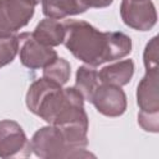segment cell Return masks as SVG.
Wrapping results in <instances>:
<instances>
[{
	"label": "cell",
	"mask_w": 159,
	"mask_h": 159,
	"mask_svg": "<svg viewBox=\"0 0 159 159\" xmlns=\"http://www.w3.org/2000/svg\"><path fill=\"white\" fill-rule=\"evenodd\" d=\"M63 45L84 65L97 67L128 56L132 40L119 31H99L83 20H65Z\"/></svg>",
	"instance_id": "obj_1"
},
{
	"label": "cell",
	"mask_w": 159,
	"mask_h": 159,
	"mask_svg": "<svg viewBox=\"0 0 159 159\" xmlns=\"http://www.w3.org/2000/svg\"><path fill=\"white\" fill-rule=\"evenodd\" d=\"M25 101L31 113L51 125H88L84 99L75 87L63 88L41 77L30 84Z\"/></svg>",
	"instance_id": "obj_2"
},
{
	"label": "cell",
	"mask_w": 159,
	"mask_h": 159,
	"mask_svg": "<svg viewBox=\"0 0 159 159\" xmlns=\"http://www.w3.org/2000/svg\"><path fill=\"white\" fill-rule=\"evenodd\" d=\"M30 143L32 153L42 159H76L94 157V154L86 149L72 148L66 142L61 130L51 124L37 129Z\"/></svg>",
	"instance_id": "obj_3"
},
{
	"label": "cell",
	"mask_w": 159,
	"mask_h": 159,
	"mask_svg": "<svg viewBox=\"0 0 159 159\" xmlns=\"http://www.w3.org/2000/svg\"><path fill=\"white\" fill-rule=\"evenodd\" d=\"M159 72L158 68L145 71L144 77L137 86L138 124L149 133L159 132Z\"/></svg>",
	"instance_id": "obj_4"
},
{
	"label": "cell",
	"mask_w": 159,
	"mask_h": 159,
	"mask_svg": "<svg viewBox=\"0 0 159 159\" xmlns=\"http://www.w3.org/2000/svg\"><path fill=\"white\" fill-rule=\"evenodd\" d=\"M34 0H0V36H10L25 27L35 14Z\"/></svg>",
	"instance_id": "obj_5"
},
{
	"label": "cell",
	"mask_w": 159,
	"mask_h": 159,
	"mask_svg": "<svg viewBox=\"0 0 159 159\" xmlns=\"http://www.w3.org/2000/svg\"><path fill=\"white\" fill-rule=\"evenodd\" d=\"M31 153V143L22 127L11 119L0 120V158H27Z\"/></svg>",
	"instance_id": "obj_6"
},
{
	"label": "cell",
	"mask_w": 159,
	"mask_h": 159,
	"mask_svg": "<svg viewBox=\"0 0 159 159\" xmlns=\"http://www.w3.org/2000/svg\"><path fill=\"white\" fill-rule=\"evenodd\" d=\"M119 11L123 22L137 31H149L158 20L152 0H122Z\"/></svg>",
	"instance_id": "obj_7"
},
{
	"label": "cell",
	"mask_w": 159,
	"mask_h": 159,
	"mask_svg": "<svg viewBox=\"0 0 159 159\" xmlns=\"http://www.w3.org/2000/svg\"><path fill=\"white\" fill-rule=\"evenodd\" d=\"M17 40L20 62L30 70L43 68L58 57L53 47L40 43L34 39L31 32H22L17 35Z\"/></svg>",
	"instance_id": "obj_8"
},
{
	"label": "cell",
	"mask_w": 159,
	"mask_h": 159,
	"mask_svg": "<svg viewBox=\"0 0 159 159\" xmlns=\"http://www.w3.org/2000/svg\"><path fill=\"white\" fill-rule=\"evenodd\" d=\"M91 103L94 106L98 113L116 118L120 117L127 109V96L122 87L99 83L96 88Z\"/></svg>",
	"instance_id": "obj_9"
},
{
	"label": "cell",
	"mask_w": 159,
	"mask_h": 159,
	"mask_svg": "<svg viewBox=\"0 0 159 159\" xmlns=\"http://www.w3.org/2000/svg\"><path fill=\"white\" fill-rule=\"evenodd\" d=\"M134 75V62L129 60H122L104 66L98 71V78L101 83L113 84L123 87L128 84Z\"/></svg>",
	"instance_id": "obj_10"
},
{
	"label": "cell",
	"mask_w": 159,
	"mask_h": 159,
	"mask_svg": "<svg viewBox=\"0 0 159 159\" xmlns=\"http://www.w3.org/2000/svg\"><path fill=\"white\" fill-rule=\"evenodd\" d=\"M31 34L34 39L40 43L48 47H56L63 42L65 27L62 21L45 17L36 25L35 30Z\"/></svg>",
	"instance_id": "obj_11"
},
{
	"label": "cell",
	"mask_w": 159,
	"mask_h": 159,
	"mask_svg": "<svg viewBox=\"0 0 159 159\" xmlns=\"http://www.w3.org/2000/svg\"><path fill=\"white\" fill-rule=\"evenodd\" d=\"M41 6L46 17L56 20H63L86 11L78 0H41Z\"/></svg>",
	"instance_id": "obj_12"
},
{
	"label": "cell",
	"mask_w": 159,
	"mask_h": 159,
	"mask_svg": "<svg viewBox=\"0 0 159 159\" xmlns=\"http://www.w3.org/2000/svg\"><path fill=\"white\" fill-rule=\"evenodd\" d=\"M99 83L101 82L98 78V71L96 70V67L89 65H82L77 68L75 88L81 93L84 101L91 102L92 96Z\"/></svg>",
	"instance_id": "obj_13"
},
{
	"label": "cell",
	"mask_w": 159,
	"mask_h": 159,
	"mask_svg": "<svg viewBox=\"0 0 159 159\" xmlns=\"http://www.w3.org/2000/svg\"><path fill=\"white\" fill-rule=\"evenodd\" d=\"M71 76V65L63 57H57L50 65L42 68V77L65 86Z\"/></svg>",
	"instance_id": "obj_14"
},
{
	"label": "cell",
	"mask_w": 159,
	"mask_h": 159,
	"mask_svg": "<svg viewBox=\"0 0 159 159\" xmlns=\"http://www.w3.org/2000/svg\"><path fill=\"white\" fill-rule=\"evenodd\" d=\"M19 51L17 35L0 36V68L11 63Z\"/></svg>",
	"instance_id": "obj_15"
},
{
	"label": "cell",
	"mask_w": 159,
	"mask_h": 159,
	"mask_svg": "<svg viewBox=\"0 0 159 159\" xmlns=\"http://www.w3.org/2000/svg\"><path fill=\"white\" fill-rule=\"evenodd\" d=\"M143 62L145 71L158 68V37L154 36L147 43L143 52Z\"/></svg>",
	"instance_id": "obj_16"
},
{
	"label": "cell",
	"mask_w": 159,
	"mask_h": 159,
	"mask_svg": "<svg viewBox=\"0 0 159 159\" xmlns=\"http://www.w3.org/2000/svg\"><path fill=\"white\" fill-rule=\"evenodd\" d=\"M81 6L87 11L88 9H102L109 6L113 0H78Z\"/></svg>",
	"instance_id": "obj_17"
},
{
	"label": "cell",
	"mask_w": 159,
	"mask_h": 159,
	"mask_svg": "<svg viewBox=\"0 0 159 159\" xmlns=\"http://www.w3.org/2000/svg\"><path fill=\"white\" fill-rule=\"evenodd\" d=\"M34 1H35L36 4H40V2H41V0H34Z\"/></svg>",
	"instance_id": "obj_18"
}]
</instances>
